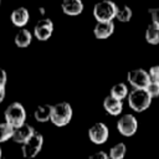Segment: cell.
<instances>
[{
    "label": "cell",
    "mask_w": 159,
    "mask_h": 159,
    "mask_svg": "<svg viewBox=\"0 0 159 159\" xmlns=\"http://www.w3.org/2000/svg\"><path fill=\"white\" fill-rule=\"evenodd\" d=\"M117 4L112 0H101L93 7V16L97 22H109L117 16Z\"/></svg>",
    "instance_id": "6da1fadb"
},
{
    "label": "cell",
    "mask_w": 159,
    "mask_h": 159,
    "mask_svg": "<svg viewBox=\"0 0 159 159\" xmlns=\"http://www.w3.org/2000/svg\"><path fill=\"white\" fill-rule=\"evenodd\" d=\"M4 117L6 123L12 128H17L26 123V109L20 102H12L5 108Z\"/></svg>",
    "instance_id": "7a4b0ae2"
},
{
    "label": "cell",
    "mask_w": 159,
    "mask_h": 159,
    "mask_svg": "<svg viewBox=\"0 0 159 159\" xmlns=\"http://www.w3.org/2000/svg\"><path fill=\"white\" fill-rule=\"evenodd\" d=\"M72 107L68 102H58L52 106L51 122L56 127H65L72 119Z\"/></svg>",
    "instance_id": "3957f363"
},
{
    "label": "cell",
    "mask_w": 159,
    "mask_h": 159,
    "mask_svg": "<svg viewBox=\"0 0 159 159\" xmlns=\"http://www.w3.org/2000/svg\"><path fill=\"white\" fill-rule=\"evenodd\" d=\"M128 104L129 107L134 111V112H144L145 109L149 108L150 103H152V97L149 96V93L145 89H138V88H133L128 97Z\"/></svg>",
    "instance_id": "277c9868"
},
{
    "label": "cell",
    "mask_w": 159,
    "mask_h": 159,
    "mask_svg": "<svg viewBox=\"0 0 159 159\" xmlns=\"http://www.w3.org/2000/svg\"><path fill=\"white\" fill-rule=\"evenodd\" d=\"M42 144H43V137H42V134L39 133V132H35L29 140H26L24 144H21L22 157L26 158V159L35 158L41 152Z\"/></svg>",
    "instance_id": "5b68a950"
},
{
    "label": "cell",
    "mask_w": 159,
    "mask_h": 159,
    "mask_svg": "<svg viewBox=\"0 0 159 159\" xmlns=\"http://www.w3.org/2000/svg\"><path fill=\"white\" fill-rule=\"evenodd\" d=\"M127 81L133 88L145 89V87L150 82V77H149L148 71L143 68H134L127 73Z\"/></svg>",
    "instance_id": "8992f818"
},
{
    "label": "cell",
    "mask_w": 159,
    "mask_h": 159,
    "mask_svg": "<svg viewBox=\"0 0 159 159\" xmlns=\"http://www.w3.org/2000/svg\"><path fill=\"white\" fill-rule=\"evenodd\" d=\"M117 129L123 137H132L138 129V120L133 114H123L117 122Z\"/></svg>",
    "instance_id": "52a82bcc"
},
{
    "label": "cell",
    "mask_w": 159,
    "mask_h": 159,
    "mask_svg": "<svg viewBox=\"0 0 159 159\" xmlns=\"http://www.w3.org/2000/svg\"><path fill=\"white\" fill-rule=\"evenodd\" d=\"M108 137H109V129L102 122L94 123L88 129V138L94 144H103V143H106L108 140Z\"/></svg>",
    "instance_id": "ba28073f"
},
{
    "label": "cell",
    "mask_w": 159,
    "mask_h": 159,
    "mask_svg": "<svg viewBox=\"0 0 159 159\" xmlns=\"http://www.w3.org/2000/svg\"><path fill=\"white\" fill-rule=\"evenodd\" d=\"M53 32V22L51 19L48 17H42L40 19L35 27H34V36L39 40V41H46L51 37Z\"/></svg>",
    "instance_id": "9c48e42d"
},
{
    "label": "cell",
    "mask_w": 159,
    "mask_h": 159,
    "mask_svg": "<svg viewBox=\"0 0 159 159\" xmlns=\"http://www.w3.org/2000/svg\"><path fill=\"white\" fill-rule=\"evenodd\" d=\"M10 20H11V24L16 27H25V25L29 22L30 20V12L26 7L24 6H20V7H16L15 10L11 11L10 14Z\"/></svg>",
    "instance_id": "30bf717a"
},
{
    "label": "cell",
    "mask_w": 159,
    "mask_h": 159,
    "mask_svg": "<svg viewBox=\"0 0 159 159\" xmlns=\"http://www.w3.org/2000/svg\"><path fill=\"white\" fill-rule=\"evenodd\" d=\"M34 133H35V129L32 128V125L24 123L22 125L14 128V134L11 139L17 144H24L26 140H29L32 137Z\"/></svg>",
    "instance_id": "8fae6325"
},
{
    "label": "cell",
    "mask_w": 159,
    "mask_h": 159,
    "mask_svg": "<svg viewBox=\"0 0 159 159\" xmlns=\"http://www.w3.org/2000/svg\"><path fill=\"white\" fill-rule=\"evenodd\" d=\"M61 9L65 15L77 16L83 11V2L82 0H62Z\"/></svg>",
    "instance_id": "7c38bea8"
},
{
    "label": "cell",
    "mask_w": 159,
    "mask_h": 159,
    "mask_svg": "<svg viewBox=\"0 0 159 159\" xmlns=\"http://www.w3.org/2000/svg\"><path fill=\"white\" fill-rule=\"evenodd\" d=\"M114 32V22H97L93 29V35L98 40H104L108 39L112 34Z\"/></svg>",
    "instance_id": "4fadbf2b"
},
{
    "label": "cell",
    "mask_w": 159,
    "mask_h": 159,
    "mask_svg": "<svg viewBox=\"0 0 159 159\" xmlns=\"http://www.w3.org/2000/svg\"><path fill=\"white\" fill-rule=\"evenodd\" d=\"M103 108L111 116H119L123 111V103L122 101L108 94L103 101Z\"/></svg>",
    "instance_id": "5bb4252c"
},
{
    "label": "cell",
    "mask_w": 159,
    "mask_h": 159,
    "mask_svg": "<svg viewBox=\"0 0 159 159\" xmlns=\"http://www.w3.org/2000/svg\"><path fill=\"white\" fill-rule=\"evenodd\" d=\"M32 35H34V34H31L27 29H25V27L20 29V30L16 32L15 39H14L15 45H16L19 48H25V47H27V46L31 43V41H32Z\"/></svg>",
    "instance_id": "9a60e30c"
},
{
    "label": "cell",
    "mask_w": 159,
    "mask_h": 159,
    "mask_svg": "<svg viewBox=\"0 0 159 159\" xmlns=\"http://www.w3.org/2000/svg\"><path fill=\"white\" fill-rule=\"evenodd\" d=\"M51 112H52L51 104H41L34 111V118L40 123L48 122L51 120Z\"/></svg>",
    "instance_id": "2e32d148"
},
{
    "label": "cell",
    "mask_w": 159,
    "mask_h": 159,
    "mask_svg": "<svg viewBox=\"0 0 159 159\" xmlns=\"http://www.w3.org/2000/svg\"><path fill=\"white\" fill-rule=\"evenodd\" d=\"M145 41L150 45H158L159 43V26L155 24H149L148 27L145 29L144 34Z\"/></svg>",
    "instance_id": "e0dca14e"
},
{
    "label": "cell",
    "mask_w": 159,
    "mask_h": 159,
    "mask_svg": "<svg viewBox=\"0 0 159 159\" xmlns=\"http://www.w3.org/2000/svg\"><path fill=\"white\" fill-rule=\"evenodd\" d=\"M129 94V91H128V87L125 83L123 82H119V83H116L112 88H111V92H109V96L119 99V101H123L124 98H127Z\"/></svg>",
    "instance_id": "ac0fdd59"
},
{
    "label": "cell",
    "mask_w": 159,
    "mask_h": 159,
    "mask_svg": "<svg viewBox=\"0 0 159 159\" xmlns=\"http://www.w3.org/2000/svg\"><path fill=\"white\" fill-rule=\"evenodd\" d=\"M125 153H127V147L124 143L119 142L117 144H114L109 152H108V157L109 159H123L125 157Z\"/></svg>",
    "instance_id": "d6986e66"
},
{
    "label": "cell",
    "mask_w": 159,
    "mask_h": 159,
    "mask_svg": "<svg viewBox=\"0 0 159 159\" xmlns=\"http://www.w3.org/2000/svg\"><path fill=\"white\" fill-rule=\"evenodd\" d=\"M132 16H133V11H132V9L129 6H127V5L118 6V9H117V16H116V19L118 21H120V22H128V21H130Z\"/></svg>",
    "instance_id": "ffe728a7"
},
{
    "label": "cell",
    "mask_w": 159,
    "mask_h": 159,
    "mask_svg": "<svg viewBox=\"0 0 159 159\" xmlns=\"http://www.w3.org/2000/svg\"><path fill=\"white\" fill-rule=\"evenodd\" d=\"M12 134H14V128L9 123H6V122L0 123V143H4L6 140L11 139Z\"/></svg>",
    "instance_id": "44dd1931"
},
{
    "label": "cell",
    "mask_w": 159,
    "mask_h": 159,
    "mask_svg": "<svg viewBox=\"0 0 159 159\" xmlns=\"http://www.w3.org/2000/svg\"><path fill=\"white\" fill-rule=\"evenodd\" d=\"M6 82H7V73L5 70L0 68V103L5 99L6 96Z\"/></svg>",
    "instance_id": "7402d4cb"
},
{
    "label": "cell",
    "mask_w": 159,
    "mask_h": 159,
    "mask_svg": "<svg viewBox=\"0 0 159 159\" xmlns=\"http://www.w3.org/2000/svg\"><path fill=\"white\" fill-rule=\"evenodd\" d=\"M145 91L149 93V96H150L152 98H157V97H159V82L150 81L149 84L145 87Z\"/></svg>",
    "instance_id": "603a6c76"
},
{
    "label": "cell",
    "mask_w": 159,
    "mask_h": 159,
    "mask_svg": "<svg viewBox=\"0 0 159 159\" xmlns=\"http://www.w3.org/2000/svg\"><path fill=\"white\" fill-rule=\"evenodd\" d=\"M148 73H149L150 81L159 82V65H154V66H152V67L148 70Z\"/></svg>",
    "instance_id": "cb8c5ba5"
},
{
    "label": "cell",
    "mask_w": 159,
    "mask_h": 159,
    "mask_svg": "<svg viewBox=\"0 0 159 159\" xmlns=\"http://www.w3.org/2000/svg\"><path fill=\"white\" fill-rule=\"evenodd\" d=\"M149 15H150L152 22L159 26V7H150L149 9Z\"/></svg>",
    "instance_id": "d4e9b609"
},
{
    "label": "cell",
    "mask_w": 159,
    "mask_h": 159,
    "mask_svg": "<svg viewBox=\"0 0 159 159\" xmlns=\"http://www.w3.org/2000/svg\"><path fill=\"white\" fill-rule=\"evenodd\" d=\"M88 159H109V157H108V153H106L103 150H98V152L91 154L88 157Z\"/></svg>",
    "instance_id": "484cf974"
},
{
    "label": "cell",
    "mask_w": 159,
    "mask_h": 159,
    "mask_svg": "<svg viewBox=\"0 0 159 159\" xmlns=\"http://www.w3.org/2000/svg\"><path fill=\"white\" fill-rule=\"evenodd\" d=\"M39 11H40V14H41V15H45V12H46V10H45L43 7H40V9H39Z\"/></svg>",
    "instance_id": "4316f807"
},
{
    "label": "cell",
    "mask_w": 159,
    "mask_h": 159,
    "mask_svg": "<svg viewBox=\"0 0 159 159\" xmlns=\"http://www.w3.org/2000/svg\"><path fill=\"white\" fill-rule=\"evenodd\" d=\"M1 155H2V150H1V148H0V159H1Z\"/></svg>",
    "instance_id": "83f0119b"
},
{
    "label": "cell",
    "mask_w": 159,
    "mask_h": 159,
    "mask_svg": "<svg viewBox=\"0 0 159 159\" xmlns=\"http://www.w3.org/2000/svg\"><path fill=\"white\" fill-rule=\"evenodd\" d=\"M0 5H1V0H0Z\"/></svg>",
    "instance_id": "f1b7e54d"
}]
</instances>
